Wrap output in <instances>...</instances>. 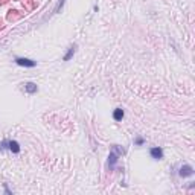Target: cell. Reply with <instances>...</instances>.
Instances as JSON below:
<instances>
[{"label":"cell","instance_id":"cell-1","mask_svg":"<svg viewBox=\"0 0 195 195\" xmlns=\"http://www.w3.org/2000/svg\"><path fill=\"white\" fill-rule=\"evenodd\" d=\"M3 148H8L9 151H12V153H20V145H18V142H15V140H5V142H2L0 143V150H3Z\"/></svg>","mask_w":195,"mask_h":195},{"label":"cell","instance_id":"cell-2","mask_svg":"<svg viewBox=\"0 0 195 195\" xmlns=\"http://www.w3.org/2000/svg\"><path fill=\"white\" fill-rule=\"evenodd\" d=\"M15 63L18 66H23V67H35V61L32 60H28V58H15Z\"/></svg>","mask_w":195,"mask_h":195},{"label":"cell","instance_id":"cell-3","mask_svg":"<svg viewBox=\"0 0 195 195\" xmlns=\"http://www.w3.org/2000/svg\"><path fill=\"white\" fill-rule=\"evenodd\" d=\"M178 174H180V177H191V175L194 174V168L189 166V165H185V166L180 168Z\"/></svg>","mask_w":195,"mask_h":195},{"label":"cell","instance_id":"cell-4","mask_svg":"<svg viewBox=\"0 0 195 195\" xmlns=\"http://www.w3.org/2000/svg\"><path fill=\"white\" fill-rule=\"evenodd\" d=\"M151 157H153V158H156V160L163 158V150H162V148H158V146L153 148V150H151Z\"/></svg>","mask_w":195,"mask_h":195},{"label":"cell","instance_id":"cell-5","mask_svg":"<svg viewBox=\"0 0 195 195\" xmlns=\"http://www.w3.org/2000/svg\"><path fill=\"white\" fill-rule=\"evenodd\" d=\"M25 90H26L28 93H35V92L38 90V87H37V84H34V82H28V84H25Z\"/></svg>","mask_w":195,"mask_h":195},{"label":"cell","instance_id":"cell-6","mask_svg":"<svg viewBox=\"0 0 195 195\" xmlns=\"http://www.w3.org/2000/svg\"><path fill=\"white\" fill-rule=\"evenodd\" d=\"M116 151H117V148H115V150L111 151L110 157H108V158H110V160H108V165H110V166H115V163L117 162V154H116Z\"/></svg>","mask_w":195,"mask_h":195},{"label":"cell","instance_id":"cell-7","mask_svg":"<svg viewBox=\"0 0 195 195\" xmlns=\"http://www.w3.org/2000/svg\"><path fill=\"white\" fill-rule=\"evenodd\" d=\"M113 117H115V120H122V117H123V110L116 108L115 113H113Z\"/></svg>","mask_w":195,"mask_h":195},{"label":"cell","instance_id":"cell-8","mask_svg":"<svg viewBox=\"0 0 195 195\" xmlns=\"http://www.w3.org/2000/svg\"><path fill=\"white\" fill-rule=\"evenodd\" d=\"M73 52H75V47H70L69 49V52L66 53V57H64V61H69L72 57H73Z\"/></svg>","mask_w":195,"mask_h":195},{"label":"cell","instance_id":"cell-9","mask_svg":"<svg viewBox=\"0 0 195 195\" xmlns=\"http://www.w3.org/2000/svg\"><path fill=\"white\" fill-rule=\"evenodd\" d=\"M136 143H137V145H142V143H143V139H142V137H139V139L136 140Z\"/></svg>","mask_w":195,"mask_h":195}]
</instances>
